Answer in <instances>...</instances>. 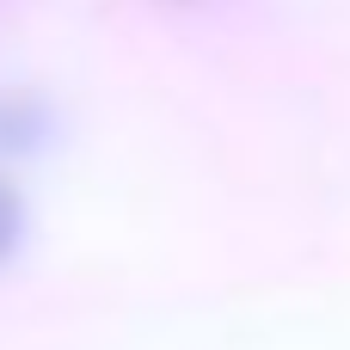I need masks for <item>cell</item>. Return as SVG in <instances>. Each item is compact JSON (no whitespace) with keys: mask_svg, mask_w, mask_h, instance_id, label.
Masks as SVG:
<instances>
[{"mask_svg":"<svg viewBox=\"0 0 350 350\" xmlns=\"http://www.w3.org/2000/svg\"><path fill=\"white\" fill-rule=\"evenodd\" d=\"M37 142V105L31 98H0V154Z\"/></svg>","mask_w":350,"mask_h":350,"instance_id":"1","label":"cell"},{"mask_svg":"<svg viewBox=\"0 0 350 350\" xmlns=\"http://www.w3.org/2000/svg\"><path fill=\"white\" fill-rule=\"evenodd\" d=\"M18 240H25V203H18V191L0 178V265L18 252Z\"/></svg>","mask_w":350,"mask_h":350,"instance_id":"2","label":"cell"}]
</instances>
